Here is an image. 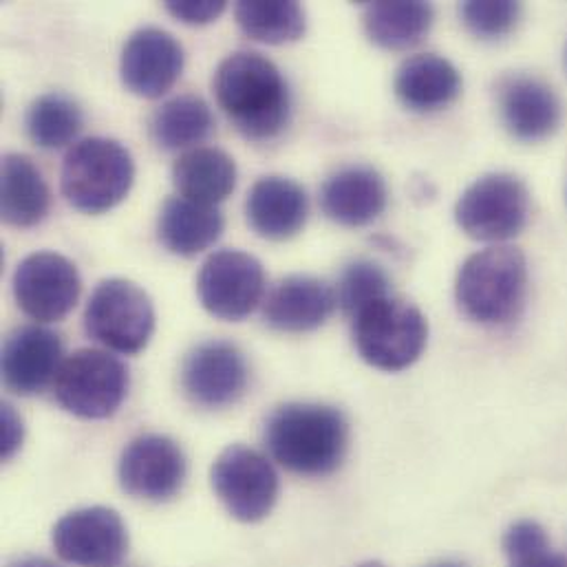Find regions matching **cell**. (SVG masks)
<instances>
[{"label":"cell","instance_id":"cell-1","mask_svg":"<svg viewBox=\"0 0 567 567\" xmlns=\"http://www.w3.org/2000/svg\"><path fill=\"white\" fill-rule=\"evenodd\" d=\"M213 89L233 126L252 142H268L284 133L291 95L279 66L261 53L237 51L215 71Z\"/></svg>","mask_w":567,"mask_h":567},{"label":"cell","instance_id":"cell-2","mask_svg":"<svg viewBox=\"0 0 567 567\" xmlns=\"http://www.w3.org/2000/svg\"><path fill=\"white\" fill-rule=\"evenodd\" d=\"M264 437L272 457L289 473L324 477L344 460L349 424L333 406L291 402L268 417Z\"/></svg>","mask_w":567,"mask_h":567},{"label":"cell","instance_id":"cell-3","mask_svg":"<svg viewBox=\"0 0 567 567\" xmlns=\"http://www.w3.org/2000/svg\"><path fill=\"white\" fill-rule=\"evenodd\" d=\"M528 264L511 246L486 248L464 261L457 272L455 298L464 316L480 324H506L524 307Z\"/></svg>","mask_w":567,"mask_h":567},{"label":"cell","instance_id":"cell-4","mask_svg":"<svg viewBox=\"0 0 567 567\" xmlns=\"http://www.w3.org/2000/svg\"><path fill=\"white\" fill-rule=\"evenodd\" d=\"M135 164L126 146L106 137L78 142L62 164V195L86 215H102L126 199Z\"/></svg>","mask_w":567,"mask_h":567},{"label":"cell","instance_id":"cell-5","mask_svg":"<svg viewBox=\"0 0 567 567\" xmlns=\"http://www.w3.org/2000/svg\"><path fill=\"white\" fill-rule=\"evenodd\" d=\"M429 324L422 311L402 298H382L353 316V344L360 358L380 371H404L426 349Z\"/></svg>","mask_w":567,"mask_h":567},{"label":"cell","instance_id":"cell-6","mask_svg":"<svg viewBox=\"0 0 567 567\" xmlns=\"http://www.w3.org/2000/svg\"><path fill=\"white\" fill-rule=\"evenodd\" d=\"M128 367L100 349H78L64 358L53 393L58 404L82 420H106L128 395Z\"/></svg>","mask_w":567,"mask_h":567},{"label":"cell","instance_id":"cell-7","mask_svg":"<svg viewBox=\"0 0 567 567\" xmlns=\"http://www.w3.org/2000/svg\"><path fill=\"white\" fill-rule=\"evenodd\" d=\"M84 329L106 349L135 355L155 331V309L142 287L124 279H109L93 289L86 302Z\"/></svg>","mask_w":567,"mask_h":567},{"label":"cell","instance_id":"cell-8","mask_svg":"<svg viewBox=\"0 0 567 567\" xmlns=\"http://www.w3.org/2000/svg\"><path fill=\"white\" fill-rule=\"evenodd\" d=\"M530 215V195L522 179L495 173L464 190L455 206L457 226L475 241L499 244L519 235Z\"/></svg>","mask_w":567,"mask_h":567},{"label":"cell","instance_id":"cell-9","mask_svg":"<svg viewBox=\"0 0 567 567\" xmlns=\"http://www.w3.org/2000/svg\"><path fill=\"white\" fill-rule=\"evenodd\" d=\"M213 488L226 511L244 524L266 519L279 499V475L272 462L248 446H228L213 464Z\"/></svg>","mask_w":567,"mask_h":567},{"label":"cell","instance_id":"cell-10","mask_svg":"<svg viewBox=\"0 0 567 567\" xmlns=\"http://www.w3.org/2000/svg\"><path fill=\"white\" fill-rule=\"evenodd\" d=\"M197 293L208 313L239 322L264 300L266 270L248 252L219 250L204 261L197 277Z\"/></svg>","mask_w":567,"mask_h":567},{"label":"cell","instance_id":"cell-11","mask_svg":"<svg viewBox=\"0 0 567 567\" xmlns=\"http://www.w3.org/2000/svg\"><path fill=\"white\" fill-rule=\"evenodd\" d=\"M250 384V364L244 351L228 340L197 344L184 360L182 386L202 409L219 411L237 404Z\"/></svg>","mask_w":567,"mask_h":567},{"label":"cell","instance_id":"cell-12","mask_svg":"<svg viewBox=\"0 0 567 567\" xmlns=\"http://www.w3.org/2000/svg\"><path fill=\"white\" fill-rule=\"evenodd\" d=\"M51 542L62 561L80 567H117L128 553L122 517L104 506L64 515L53 526Z\"/></svg>","mask_w":567,"mask_h":567},{"label":"cell","instance_id":"cell-13","mask_svg":"<svg viewBox=\"0 0 567 567\" xmlns=\"http://www.w3.org/2000/svg\"><path fill=\"white\" fill-rule=\"evenodd\" d=\"M188 462L182 446L157 433L135 437L122 453L117 475L122 488L144 502H168L186 482Z\"/></svg>","mask_w":567,"mask_h":567},{"label":"cell","instance_id":"cell-14","mask_svg":"<svg viewBox=\"0 0 567 567\" xmlns=\"http://www.w3.org/2000/svg\"><path fill=\"white\" fill-rule=\"evenodd\" d=\"M82 281L78 268L62 255L35 252L13 275L18 307L38 322H60L78 305Z\"/></svg>","mask_w":567,"mask_h":567},{"label":"cell","instance_id":"cell-15","mask_svg":"<svg viewBox=\"0 0 567 567\" xmlns=\"http://www.w3.org/2000/svg\"><path fill=\"white\" fill-rule=\"evenodd\" d=\"M184 71V49L177 38L157 27L137 29L122 51V82L140 97H162Z\"/></svg>","mask_w":567,"mask_h":567},{"label":"cell","instance_id":"cell-16","mask_svg":"<svg viewBox=\"0 0 567 567\" xmlns=\"http://www.w3.org/2000/svg\"><path fill=\"white\" fill-rule=\"evenodd\" d=\"M62 340L55 331L38 324L16 329L2 349V380L22 398L42 393L62 367Z\"/></svg>","mask_w":567,"mask_h":567},{"label":"cell","instance_id":"cell-17","mask_svg":"<svg viewBox=\"0 0 567 567\" xmlns=\"http://www.w3.org/2000/svg\"><path fill=\"white\" fill-rule=\"evenodd\" d=\"M502 122L522 142H542L561 124V102L553 86L526 73L502 78L497 86Z\"/></svg>","mask_w":567,"mask_h":567},{"label":"cell","instance_id":"cell-18","mask_svg":"<svg viewBox=\"0 0 567 567\" xmlns=\"http://www.w3.org/2000/svg\"><path fill=\"white\" fill-rule=\"evenodd\" d=\"M386 184L369 166H349L333 173L320 190L322 213L347 228H362L375 221L386 208Z\"/></svg>","mask_w":567,"mask_h":567},{"label":"cell","instance_id":"cell-19","mask_svg":"<svg viewBox=\"0 0 567 567\" xmlns=\"http://www.w3.org/2000/svg\"><path fill=\"white\" fill-rule=\"evenodd\" d=\"M336 305V291L324 281L293 275L270 289L264 302V320L277 331L305 333L322 327Z\"/></svg>","mask_w":567,"mask_h":567},{"label":"cell","instance_id":"cell-20","mask_svg":"<svg viewBox=\"0 0 567 567\" xmlns=\"http://www.w3.org/2000/svg\"><path fill=\"white\" fill-rule=\"evenodd\" d=\"M246 215L259 237L285 241L302 230L309 199L305 188L287 177H264L248 193Z\"/></svg>","mask_w":567,"mask_h":567},{"label":"cell","instance_id":"cell-21","mask_svg":"<svg viewBox=\"0 0 567 567\" xmlns=\"http://www.w3.org/2000/svg\"><path fill=\"white\" fill-rule=\"evenodd\" d=\"M395 95L409 111L433 113L453 104L462 91V75L453 62L435 53H420L402 62L395 73Z\"/></svg>","mask_w":567,"mask_h":567},{"label":"cell","instance_id":"cell-22","mask_svg":"<svg viewBox=\"0 0 567 567\" xmlns=\"http://www.w3.org/2000/svg\"><path fill=\"white\" fill-rule=\"evenodd\" d=\"M224 215L217 206L197 204L184 197H171L159 213V241L177 257H197L219 241Z\"/></svg>","mask_w":567,"mask_h":567},{"label":"cell","instance_id":"cell-23","mask_svg":"<svg viewBox=\"0 0 567 567\" xmlns=\"http://www.w3.org/2000/svg\"><path fill=\"white\" fill-rule=\"evenodd\" d=\"M173 184L184 199L217 206L237 188V164L219 148H193L175 162Z\"/></svg>","mask_w":567,"mask_h":567},{"label":"cell","instance_id":"cell-24","mask_svg":"<svg viewBox=\"0 0 567 567\" xmlns=\"http://www.w3.org/2000/svg\"><path fill=\"white\" fill-rule=\"evenodd\" d=\"M0 190L2 219L9 226L31 228L47 217L51 206V193L42 173L29 157L16 153L2 157Z\"/></svg>","mask_w":567,"mask_h":567},{"label":"cell","instance_id":"cell-25","mask_svg":"<svg viewBox=\"0 0 567 567\" xmlns=\"http://www.w3.org/2000/svg\"><path fill=\"white\" fill-rule=\"evenodd\" d=\"M433 24V7L420 0L373 2L364 9L369 40L389 51H404L420 44Z\"/></svg>","mask_w":567,"mask_h":567},{"label":"cell","instance_id":"cell-26","mask_svg":"<svg viewBox=\"0 0 567 567\" xmlns=\"http://www.w3.org/2000/svg\"><path fill=\"white\" fill-rule=\"evenodd\" d=\"M151 137L164 151H182L206 142L215 131L210 104L199 95H177L151 117Z\"/></svg>","mask_w":567,"mask_h":567},{"label":"cell","instance_id":"cell-27","mask_svg":"<svg viewBox=\"0 0 567 567\" xmlns=\"http://www.w3.org/2000/svg\"><path fill=\"white\" fill-rule=\"evenodd\" d=\"M241 31L268 44L293 42L305 33V9L291 0H241L235 7Z\"/></svg>","mask_w":567,"mask_h":567},{"label":"cell","instance_id":"cell-28","mask_svg":"<svg viewBox=\"0 0 567 567\" xmlns=\"http://www.w3.org/2000/svg\"><path fill=\"white\" fill-rule=\"evenodd\" d=\"M27 135L44 151H55L71 144L82 131L84 115L80 104L64 93L40 95L27 111Z\"/></svg>","mask_w":567,"mask_h":567},{"label":"cell","instance_id":"cell-29","mask_svg":"<svg viewBox=\"0 0 567 567\" xmlns=\"http://www.w3.org/2000/svg\"><path fill=\"white\" fill-rule=\"evenodd\" d=\"M391 296L389 275L373 261L349 264L338 281L336 302L347 316H358L364 307Z\"/></svg>","mask_w":567,"mask_h":567},{"label":"cell","instance_id":"cell-30","mask_svg":"<svg viewBox=\"0 0 567 567\" xmlns=\"http://www.w3.org/2000/svg\"><path fill=\"white\" fill-rule=\"evenodd\" d=\"M508 567H567V557L553 550L537 522H517L504 535Z\"/></svg>","mask_w":567,"mask_h":567},{"label":"cell","instance_id":"cell-31","mask_svg":"<svg viewBox=\"0 0 567 567\" xmlns=\"http://www.w3.org/2000/svg\"><path fill=\"white\" fill-rule=\"evenodd\" d=\"M460 13H462L466 29L473 35H477L482 40H497V38L508 35L515 29V24L519 22V16H522V4L511 2V0H499V2L471 0V2L462 4Z\"/></svg>","mask_w":567,"mask_h":567},{"label":"cell","instance_id":"cell-32","mask_svg":"<svg viewBox=\"0 0 567 567\" xmlns=\"http://www.w3.org/2000/svg\"><path fill=\"white\" fill-rule=\"evenodd\" d=\"M166 11L186 24H208L226 11L221 0H168Z\"/></svg>","mask_w":567,"mask_h":567},{"label":"cell","instance_id":"cell-33","mask_svg":"<svg viewBox=\"0 0 567 567\" xmlns=\"http://www.w3.org/2000/svg\"><path fill=\"white\" fill-rule=\"evenodd\" d=\"M22 442V420L9 404H2V457L9 460Z\"/></svg>","mask_w":567,"mask_h":567},{"label":"cell","instance_id":"cell-34","mask_svg":"<svg viewBox=\"0 0 567 567\" xmlns=\"http://www.w3.org/2000/svg\"><path fill=\"white\" fill-rule=\"evenodd\" d=\"M11 567H60L55 566L53 561H49V559H40V557H27V559H20V561H16Z\"/></svg>","mask_w":567,"mask_h":567},{"label":"cell","instance_id":"cell-35","mask_svg":"<svg viewBox=\"0 0 567 567\" xmlns=\"http://www.w3.org/2000/svg\"><path fill=\"white\" fill-rule=\"evenodd\" d=\"M431 567H466L464 564H455V561H444V564H435Z\"/></svg>","mask_w":567,"mask_h":567},{"label":"cell","instance_id":"cell-36","mask_svg":"<svg viewBox=\"0 0 567 567\" xmlns=\"http://www.w3.org/2000/svg\"><path fill=\"white\" fill-rule=\"evenodd\" d=\"M358 567H384L382 564H375V561H369V564H362V566Z\"/></svg>","mask_w":567,"mask_h":567},{"label":"cell","instance_id":"cell-37","mask_svg":"<svg viewBox=\"0 0 567 567\" xmlns=\"http://www.w3.org/2000/svg\"><path fill=\"white\" fill-rule=\"evenodd\" d=\"M566 66H567V51H566Z\"/></svg>","mask_w":567,"mask_h":567}]
</instances>
